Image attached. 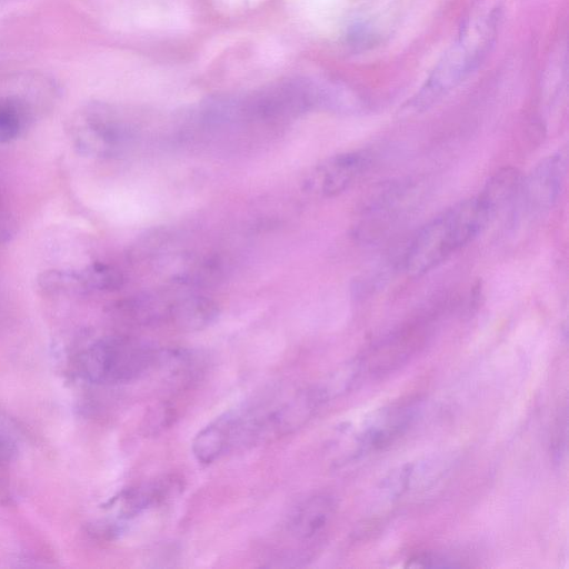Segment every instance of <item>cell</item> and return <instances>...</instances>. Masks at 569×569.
Listing matches in <instances>:
<instances>
[{"mask_svg": "<svg viewBox=\"0 0 569 569\" xmlns=\"http://www.w3.org/2000/svg\"><path fill=\"white\" fill-rule=\"evenodd\" d=\"M367 164V158L360 152H346L333 156L317 166L306 178V191L331 198L347 190L359 177Z\"/></svg>", "mask_w": 569, "mask_h": 569, "instance_id": "8", "label": "cell"}, {"mask_svg": "<svg viewBox=\"0 0 569 569\" xmlns=\"http://www.w3.org/2000/svg\"><path fill=\"white\" fill-rule=\"evenodd\" d=\"M19 437L13 422L0 412V467L10 462L18 452Z\"/></svg>", "mask_w": 569, "mask_h": 569, "instance_id": "14", "label": "cell"}, {"mask_svg": "<svg viewBox=\"0 0 569 569\" xmlns=\"http://www.w3.org/2000/svg\"><path fill=\"white\" fill-rule=\"evenodd\" d=\"M335 513V503L328 496H313L298 505L289 516L288 530L296 539L307 542L319 539Z\"/></svg>", "mask_w": 569, "mask_h": 569, "instance_id": "9", "label": "cell"}, {"mask_svg": "<svg viewBox=\"0 0 569 569\" xmlns=\"http://www.w3.org/2000/svg\"><path fill=\"white\" fill-rule=\"evenodd\" d=\"M180 488V480L172 476L143 482L122 492L119 498L121 513L127 518L134 517L149 508L162 503Z\"/></svg>", "mask_w": 569, "mask_h": 569, "instance_id": "11", "label": "cell"}, {"mask_svg": "<svg viewBox=\"0 0 569 569\" xmlns=\"http://www.w3.org/2000/svg\"><path fill=\"white\" fill-rule=\"evenodd\" d=\"M70 129L76 148L98 158L119 154L128 138L127 129L114 112L101 103H89L77 111Z\"/></svg>", "mask_w": 569, "mask_h": 569, "instance_id": "5", "label": "cell"}, {"mask_svg": "<svg viewBox=\"0 0 569 569\" xmlns=\"http://www.w3.org/2000/svg\"><path fill=\"white\" fill-rule=\"evenodd\" d=\"M489 222L478 197L461 201L429 221L410 242L405 258L409 276L420 277L475 239Z\"/></svg>", "mask_w": 569, "mask_h": 569, "instance_id": "2", "label": "cell"}, {"mask_svg": "<svg viewBox=\"0 0 569 569\" xmlns=\"http://www.w3.org/2000/svg\"><path fill=\"white\" fill-rule=\"evenodd\" d=\"M219 316L218 305L203 296H190L169 306L168 320L184 331H199L211 326Z\"/></svg>", "mask_w": 569, "mask_h": 569, "instance_id": "12", "label": "cell"}, {"mask_svg": "<svg viewBox=\"0 0 569 569\" xmlns=\"http://www.w3.org/2000/svg\"><path fill=\"white\" fill-rule=\"evenodd\" d=\"M0 219H1V218H0ZM2 224H4V222H3V221H0V226H2Z\"/></svg>", "mask_w": 569, "mask_h": 569, "instance_id": "16", "label": "cell"}, {"mask_svg": "<svg viewBox=\"0 0 569 569\" xmlns=\"http://www.w3.org/2000/svg\"><path fill=\"white\" fill-rule=\"evenodd\" d=\"M522 179L523 176L517 169L508 167L500 169L488 180L478 198L486 208L489 220L521 202Z\"/></svg>", "mask_w": 569, "mask_h": 569, "instance_id": "10", "label": "cell"}, {"mask_svg": "<svg viewBox=\"0 0 569 569\" xmlns=\"http://www.w3.org/2000/svg\"><path fill=\"white\" fill-rule=\"evenodd\" d=\"M162 351L129 337H107L86 348L77 359L79 375L99 385L133 381L161 363Z\"/></svg>", "mask_w": 569, "mask_h": 569, "instance_id": "3", "label": "cell"}, {"mask_svg": "<svg viewBox=\"0 0 569 569\" xmlns=\"http://www.w3.org/2000/svg\"><path fill=\"white\" fill-rule=\"evenodd\" d=\"M250 411L237 409L216 418L193 438L191 449L201 463H211L232 447L248 442Z\"/></svg>", "mask_w": 569, "mask_h": 569, "instance_id": "6", "label": "cell"}, {"mask_svg": "<svg viewBox=\"0 0 569 569\" xmlns=\"http://www.w3.org/2000/svg\"><path fill=\"white\" fill-rule=\"evenodd\" d=\"M81 291H114L123 283L122 273L114 267L93 262L77 272Z\"/></svg>", "mask_w": 569, "mask_h": 569, "instance_id": "13", "label": "cell"}, {"mask_svg": "<svg viewBox=\"0 0 569 569\" xmlns=\"http://www.w3.org/2000/svg\"><path fill=\"white\" fill-rule=\"evenodd\" d=\"M566 168V158L561 153L542 159L523 177L520 203L531 212L550 209L562 190Z\"/></svg>", "mask_w": 569, "mask_h": 569, "instance_id": "7", "label": "cell"}, {"mask_svg": "<svg viewBox=\"0 0 569 569\" xmlns=\"http://www.w3.org/2000/svg\"><path fill=\"white\" fill-rule=\"evenodd\" d=\"M500 20V0H478L461 24L456 41L409 101V108L415 111L430 108L472 72L491 50Z\"/></svg>", "mask_w": 569, "mask_h": 569, "instance_id": "1", "label": "cell"}, {"mask_svg": "<svg viewBox=\"0 0 569 569\" xmlns=\"http://www.w3.org/2000/svg\"><path fill=\"white\" fill-rule=\"evenodd\" d=\"M380 34L369 21H360L350 26L346 33V43L355 49L362 50L378 42Z\"/></svg>", "mask_w": 569, "mask_h": 569, "instance_id": "15", "label": "cell"}, {"mask_svg": "<svg viewBox=\"0 0 569 569\" xmlns=\"http://www.w3.org/2000/svg\"><path fill=\"white\" fill-rule=\"evenodd\" d=\"M57 94L54 81L43 73L20 72L0 80V143L18 138L34 111Z\"/></svg>", "mask_w": 569, "mask_h": 569, "instance_id": "4", "label": "cell"}]
</instances>
